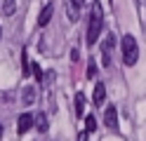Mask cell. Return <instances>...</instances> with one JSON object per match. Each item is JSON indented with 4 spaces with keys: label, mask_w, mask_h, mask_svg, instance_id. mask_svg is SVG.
<instances>
[{
    "label": "cell",
    "mask_w": 146,
    "mask_h": 141,
    "mask_svg": "<svg viewBox=\"0 0 146 141\" xmlns=\"http://www.w3.org/2000/svg\"><path fill=\"white\" fill-rule=\"evenodd\" d=\"M102 21H104L102 5L94 3V5H92V17H90V28H87V45H94V42H97L99 33H102Z\"/></svg>",
    "instance_id": "1"
},
{
    "label": "cell",
    "mask_w": 146,
    "mask_h": 141,
    "mask_svg": "<svg viewBox=\"0 0 146 141\" xmlns=\"http://www.w3.org/2000/svg\"><path fill=\"white\" fill-rule=\"evenodd\" d=\"M123 64L125 66H134L139 59V47H137L134 35H123Z\"/></svg>",
    "instance_id": "2"
},
{
    "label": "cell",
    "mask_w": 146,
    "mask_h": 141,
    "mask_svg": "<svg viewBox=\"0 0 146 141\" xmlns=\"http://www.w3.org/2000/svg\"><path fill=\"white\" fill-rule=\"evenodd\" d=\"M33 125H35L33 113H21V115H19V122H17V134H26Z\"/></svg>",
    "instance_id": "3"
},
{
    "label": "cell",
    "mask_w": 146,
    "mask_h": 141,
    "mask_svg": "<svg viewBox=\"0 0 146 141\" xmlns=\"http://www.w3.org/2000/svg\"><path fill=\"white\" fill-rule=\"evenodd\" d=\"M113 45H115V35L108 33L106 40H104V45H102V61H104V66L111 64V50H113Z\"/></svg>",
    "instance_id": "4"
},
{
    "label": "cell",
    "mask_w": 146,
    "mask_h": 141,
    "mask_svg": "<svg viewBox=\"0 0 146 141\" xmlns=\"http://www.w3.org/2000/svg\"><path fill=\"white\" fill-rule=\"evenodd\" d=\"M104 125H106L108 129H118V111H115V106H108V108H106V113H104Z\"/></svg>",
    "instance_id": "5"
},
{
    "label": "cell",
    "mask_w": 146,
    "mask_h": 141,
    "mask_svg": "<svg viewBox=\"0 0 146 141\" xmlns=\"http://www.w3.org/2000/svg\"><path fill=\"white\" fill-rule=\"evenodd\" d=\"M104 97H106L104 82H97V87H94V106H104Z\"/></svg>",
    "instance_id": "6"
},
{
    "label": "cell",
    "mask_w": 146,
    "mask_h": 141,
    "mask_svg": "<svg viewBox=\"0 0 146 141\" xmlns=\"http://www.w3.org/2000/svg\"><path fill=\"white\" fill-rule=\"evenodd\" d=\"M47 113H35V129L38 132H47Z\"/></svg>",
    "instance_id": "7"
},
{
    "label": "cell",
    "mask_w": 146,
    "mask_h": 141,
    "mask_svg": "<svg viewBox=\"0 0 146 141\" xmlns=\"http://www.w3.org/2000/svg\"><path fill=\"white\" fill-rule=\"evenodd\" d=\"M52 12H54V7H52V5L45 7L42 12H40V17H38V26H47V24H50V19H52Z\"/></svg>",
    "instance_id": "8"
},
{
    "label": "cell",
    "mask_w": 146,
    "mask_h": 141,
    "mask_svg": "<svg viewBox=\"0 0 146 141\" xmlns=\"http://www.w3.org/2000/svg\"><path fill=\"white\" fill-rule=\"evenodd\" d=\"M76 115H78V118L85 115V94H83V92L76 94Z\"/></svg>",
    "instance_id": "9"
},
{
    "label": "cell",
    "mask_w": 146,
    "mask_h": 141,
    "mask_svg": "<svg viewBox=\"0 0 146 141\" xmlns=\"http://www.w3.org/2000/svg\"><path fill=\"white\" fill-rule=\"evenodd\" d=\"M24 97H21V101H24V106H31V103L35 101V87H24Z\"/></svg>",
    "instance_id": "10"
},
{
    "label": "cell",
    "mask_w": 146,
    "mask_h": 141,
    "mask_svg": "<svg viewBox=\"0 0 146 141\" xmlns=\"http://www.w3.org/2000/svg\"><path fill=\"white\" fill-rule=\"evenodd\" d=\"M3 12H5V17H12L17 12V0H5L3 3Z\"/></svg>",
    "instance_id": "11"
},
{
    "label": "cell",
    "mask_w": 146,
    "mask_h": 141,
    "mask_svg": "<svg viewBox=\"0 0 146 141\" xmlns=\"http://www.w3.org/2000/svg\"><path fill=\"white\" fill-rule=\"evenodd\" d=\"M31 71H33V78L38 80V82H45V73L40 71V66H38V64H31Z\"/></svg>",
    "instance_id": "12"
},
{
    "label": "cell",
    "mask_w": 146,
    "mask_h": 141,
    "mask_svg": "<svg viewBox=\"0 0 146 141\" xmlns=\"http://www.w3.org/2000/svg\"><path fill=\"white\" fill-rule=\"evenodd\" d=\"M97 129V120H94V115H87L85 118V132L90 134V132H94Z\"/></svg>",
    "instance_id": "13"
},
{
    "label": "cell",
    "mask_w": 146,
    "mask_h": 141,
    "mask_svg": "<svg viewBox=\"0 0 146 141\" xmlns=\"http://www.w3.org/2000/svg\"><path fill=\"white\" fill-rule=\"evenodd\" d=\"M21 56H24V59H21V64H24V75H29V68H31V64H29V50H26V47H24Z\"/></svg>",
    "instance_id": "14"
},
{
    "label": "cell",
    "mask_w": 146,
    "mask_h": 141,
    "mask_svg": "<svg viewBox=\"0 0 146 141\" xmlns=\"http://www.w3.org/2000/svg\"><path fill=\"white\" fill-rule=\"evenodd\" d=\"M97 75V66H94V61L90 59V64H87V78H94Z\"/></svg>",
    "instance_id": "15"
},
{
    "label": "cell",
    "mask_w": 146,
    "mask_h": 141,
    "mask_svg": "<svg viewBox=\"0 0 146 141\" xmlns=\"http://www.w3.org/2000/svg\"><path fill=\"white\" fill-rule=\"evenodd\" d=\"M68 17H71V21H78V12H76V7L71 3H68Z\"/></svg>",
    "instance_id": "16"
},
{
    "label": "cell",
    "mask_w": 146,
    "mask_h": 141,
    "mask_svg": "<svg viewBox=\"0 0 146 141\" xmlns=\"http://www.w3.org/2000/svg\"><path fill=\"white\" fill-rule=\"evenodd\" d=\"M71 5L78 9V7H83V5H85V0H71Z\"/></svg>",
    "instance_id": "17"
},
{
    "label": "cell",
    "mask_w": 146,
    "mask_h": 141,
    "mask_svg": "<svg viewBox=\"0 0 146 141\" xmlns=\"http://www.w3.org/2000/svg\"><path fill=\"white\" fill-rule=\"evenodd\" d=\"M78 141H87V132H85V129H83V132L78 134Z\"/></svg>",
    "instance_id": "18"
},
{
    "label": "cell",
    "mask_w": 146,
    "mask_h": 141,
    "mask_svg": "<svg viewBox=\"0 0 146 141\" xmlns=\"http://www.w3.org/2000/svg\"><path fill=\"white\" fill-rule=\"evenodd\" d=\"M0 136H3V125H0Z\"/></svg>",
    "instance_id": "19"
},
{
    "label": "cell",
    "mask_w": 146,
    "mask_h": 141,
    "mask_svg": "<svg viewBox=\"0 0 146 141\" xmlns=\"http://www.w3.org/2000/svg\"><path fill=\"white\" fill-rule=\"evenodd\" d=\"M0 35H3V28H0Z\"/></svg>",
    "instance_id": "20"
}]
</instances>
